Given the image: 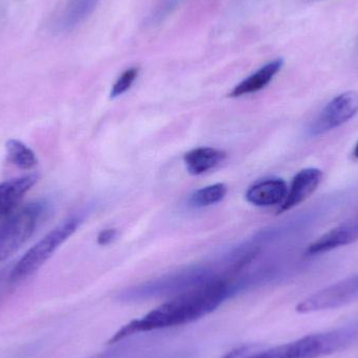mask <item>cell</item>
<instances>
[{"label":"cell","instance_id":"cell-4","mask_svg":"<svg viewBox=\"0 0 358 358\" xmlns=\"http://www.w3.org/2000/svg\"><path fill=\"white\" fill-rule=\"evenodd\" d=\"M80 222L81 219L79 217L67 218L44 236L35 245L31 246L13 267L8 277V283L16 285L39 271L55 252L76 233Z\"/></svg>","mask_w":358,"mask_h":358},{"label":"cell","instance_id":"cell-13","mask_svg":"<svg viewBox=\"0 0 358 358\" xmlns=\"http://www.w3.org/2000/svg\"><path fill=\"white\" fill-rule=\"evenodd\" d=\"M227 157L224 151L219 149L201 147L185 153L183 157L187 172L192 176H200L214 169Z\"/></svg>","mask_w":358,"mask_h":358},{"label":"cell","instance_id":"cell-16","mask_svg":"<svg viewBox=\"0 0 358 358\" xmlns=\"http://www.w3.org/2000/svg\"><path fill=\"white\" fill-rule=\"evenodd\" d=\"M227 193V187L224 183H215L197 189L189 197V204L194 208H204L218 203Z\"/></svg>","mask_w":358,"mask_h":358},{"label":"cell","instance_id":"cell-5","mask_svg":"<svg viewBox=\"0 0 358 358\" xmlns=\"http://www.w3.org/2000/svg\"><path fill=\"white\" fill-rule=\"evenodd\" d=\"M45 208L43 200L31 202L0 227V262L8 260L27 243Z\"/></svg>","mask_w":358,"mask_h":358},{"label":"cell","instance_id":"cell-3","mask_svg":"<svg viewBox=\"0 0 358 358\" xmlns=\"http://www.w3.org/2000/svg\"><path fill=\"white\" fill-rule=\"evenodd\" d=\"M215 277L213 271L206 267H193L128 288L120 294L119 299L122 302L134 303L161 296H176Z\"/></svg>","mask_w":358,"mask_h":358},{"label":"cell","instance_id":"cell-11","mask_svg":"<svg viewBox=\"0 0 358 358\" xmlns=\"http://www.w3.org/2000/svg\"><path fill=\"white\" fill-rule=\"evenodd\" d=\"M39 178V174L31 173L0 182V215L13 212Z\"/></svg>","mask_w":358,"mask_h":358},{"label":"cell","instance_id":"cell-2","mask_svg":"<svg viewBox=\"0 0 358 358\" xmlns=\"http://www.w3.org/2000/svg\"><path fill=\"white\" fill-rule=\"evenodd\" d=\"M358 338V324L310 334L267 350L252 349L244 358H321L348 347Z\"/></svg>","mask_w":358,"mask_h":358},{"label":"cell","instance_id":"cell-10","mask_svg":"<svg viewBox=\"0 0 358 358\" xmlns=\"http://www.w3.org/2000/svg\"><path fill=\"white\" fill-rule=\"evenodd\" d=\"M288 187L280 178L258 181L246 192V200L256 206H271L283 203L287 196Z\"/></svg>","mask_w":358,"mask_h":358},{"label":"cell","instance_id":"cell-21","mask_svg":"<svg viewBox=\"0 0 358 358\" xmlns=\"http://www.w3.org/2000/svg\"><path fill=\"white\" fill-rule=\"evenodd\" d=\"M352 157L358 161V142L357 143V145H355V150H353Z\"/></svg>","mask_w":358,"mask_h":358},{"label":"cell","instance_id":"cell-15","mask_svg":"<svg viewBox=\"0 0 358 358\" xmlns=\"http://www.w3.org/2000/svg\"><path fill=\"white\" fill-rule=\"evenodd\" d=\"M6 149L8 161L19 169L31 170L37 166L38 159L36 153L20 141L15 138L8 140L6 144Z\"/></svg>","mask_w":358,"mask_h":358},{"label":"cell","instance_id":"cell-9","mask_svg":"<svg viewBox=\"0 0 358 358\" xmlns=\"http://www.w3.org/2000/svg\"><path fill=\"white\" fill-rule=\"evenodd\" d=\"M322 178H323V172L317 168L301 170L292 179V187L288 191L285 200L281 204V208H279V213L292 210V208L299 206L307 198L310 197L321 183Z\"/></svg>","mask_w":358,"mask_h":358},{"label":"cell","instance_id":"cell-6","mask_svg":"<svg viewBox=\"0 0 358 358\" xmlns=\"http://www.w3.org/2000/svg\"><path fill=\"white\" fill-rule=\"evenodd\" d=\"M358 300V275L342 280L334 285L328 286L308 298L296 306V311L302 315L319 313L340 308Z\"/></svg>","mask_w":358,"mask_h":358},{"label":"cell","instance_id":"cell-8","mask_svg":"<svg viewBox=\"0 0 358 358\" xmlns=\"http://www.w3.org/2000/svg\"><path fill=\"white\" fill-rule=\"evenodd\" d=\"M357 240L358 217L324 234L307 248L306 252L309 256H315V255L331 252L336 248L348 245Z\"/></svg>","mask_w":358,"mask_h":358},{"label":"cell","instance_id":"cell-18","mask_svg":"<svg viewBox=\"0 0 358 358\" xmlns=\"http://www.w3.org/2000/svg\"><path fill=\"white\" fill-rule=\"evenodd\" d=\"M178 1L180 0H165L164 3H162V6L157 8V12H155V15L151 16V20L152 22L155 21H159L162 19L165 18L166 15L169 14L170 10H173L174 6H178Z\"/></svg>","mask_w":358,"mask_h":358},{"label":"cell","instance_id":"cell-17","mask_svg":"<svg viewBox=\"0 0 358 358\" xmlns=\"http://www.w3.org/2000/svg\"><path fill=\"white\" fill-rule=\"evenodd\" d=\"M138 75V69H136V67L127 69L125 73H122L121 77L117 80L115 85L113 86V90H111L110 92V98H117V96L125 94V92L131 87L132 84L136 81Z\"/></svg>","mask_w":358,"mask_h":358},{"label":"cell","instance_id":"cell-14","mask_svg":"<svg viewBox=\"0 0 358 358\" xmlns=\"http://www.w3.org/2000/svg\"><path fill=\"white\" fill-rule=\"evenodd\" d=\"M100 0H69L61 16L60 29L71 31L94 12Z\"/></svg>","mask_w":358,"mask_h":358},{"label":"cell","instance_id":"cell-12","mask_svg":"<svg viewBox=\"0 0 358 358\" xmlns=\"http://www.w3.org/2000/svg\"><path fill=\"white\" fill-rule=\"evenodd\" d=\"M283 64L284 61L282 59H275V60L267 63L256 73H252V76L243 80L241 83L238 84L229 96L231 98H238V96L254 94V92L263 90L271 83V80L279 73Z\"/></svg>","mask_w":358,"mask_h":358},{"label":"cell","instance_id":"cell-1","mask_svg":"<svg viewBox=\"0 0 358 358\" xmlns=\"http://www.w3.org/2000/svg\"><path fill=\"white\" fill-rule=\"evenodd\" d=\"M234 292L235 287L227 280L213 278L173 296L141 319L130 322L115 332L109 343L115 344L134 334L193 323L216 310Z\"/></svg>","mask_w":358,"mask_h":358},{"label":"cell","instance_id":"cell-19","mask_svg":"<svg viewBox=\"0 0 358 358\" xmlns=\"http://www.w3.org/2000/svg\"><path fill=\"white\" fill-rule=\"evenodd\" d=\"M117 234V229H108L101 231L98 236V243L102 246L108 245L115 239Z\"/></svg>","mask_w":358,"mask_h":358},{"label":"cell","instance_id":"cell-7","mask_svg":"<svg viewBox=\"0 0 358 358\" xmlns=\"http://www.w3.org/2000/svg\"><path fill=\"white\" fill-rule=\"evenodd\" d=\"M358 113V94L346 92L338 94L323 109L309 128L311 136H320L350 121Z\"/></svg>","mask_w":358,"mask_h":358},{"label":"cell","instance_id":"cell-20","mask_svg":"<svg viewBox=\"0 0 358 358\" xmlns=\"http://www.w3.org/2000/svg\"><path fill=\"white\" fill-rule=\"evenodd\" d=\"M255 347L252 346L239 347V348L234 349L231 352L227 353V355H223V357L220 358H244Z\"/></svg>","mask_w":358,"mask_h":358}]
</instances>
